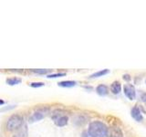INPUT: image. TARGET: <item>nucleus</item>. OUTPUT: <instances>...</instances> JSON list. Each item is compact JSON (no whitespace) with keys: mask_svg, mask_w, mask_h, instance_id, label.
Instances as JSON below:
<instances>
[{"mask_svg":"<svg viewBox=\"0 0 146 137\" xmlns=\"http://www.w3.org/2000/svg\"><path fill=\"white\" fill-rule=\"evenodd\" d=\"M89 135L90 137H108L109 128L100 121H94L89 125Z\"/></svg>","mask_w":146,"mask_h":137,"instance_id":"1","label":"nucleus"},{"mask_svg":"<svg viewBox=\"0 0 146 137\" xmlns=\"http://www.w3.org/2000/svg\"><path fill=\"white\" fill-rule=\"evenodd\" d=\"M24 121H23L22 116L18 115V114H13L8 118L7 122V129L9 132H13L15 130L19 129L23 125Z\"/></svg>","mask_w":146,"mask_h":137,"instance_id":"2","label":"nucleus"},{"mask_svg":"<svg viewBox=\"0 0 146 137\" xmlns=\"http://www.w3.org/2000/svg\"><path fill=\"white\" fill-rule=\"evenodd\" d=\"M53 120H54V122L55 124L59 126V127H62V126H65L68 124V117L67 115H63V114H59L55 112L54 115L52 116Z\"/></svg>","mask_w":146,"mask_h":137,"instance_id":"3","label":"nucleus"},{"mask_svg":"<svg viewBox=\"0 0 146 137\" xmlns=\"http://www.w3.org/2000/svg\"><path fill=\"white\" fill-rule=\"evenodd\" d=\"M123 92H124L126 97L131 100H133L136 98V90L133 85L131 84H126L123 87Z\"/></svg>","mask_w":146,"mask_h":137,"instance_id":"4","label":"nucleus"},{"mask_svg":"<svg viewBox=\"0 0 146 137\" xmlns=\"http://www.w3.org/2000/svg\"><path fill=\"white\" fill-rule=\"evenodd\" d=\"M48 112V109H41V110H38V111L35 112L29 117V122H38V121L42 120L43 118H45L46 114H47Z\"/></svg>","mask_w":146,"mask_h":137,"instance_id":"5","label":"nucleus"},{"mask_svg":"<svg viewBox=\"0 0 146 137\" xmlns=\"http://www.w3.org/2000/svg\"><path fill=\"white\" fill-rule=\"evenodd\" d=\"M131 117L134 119L136 122H143V113L141 112V109L138 106H134L133 108L131 109Z\"/></svg>","mask_w":146,"mask_h":137,"instance_id":"6","label":"nucleus"},{"mask_svg":"<svg viewBox=\"0 0 146 137\" xmlns=\"http://www.w3.org/2000/svg\"><path fill=\"white\" fill-rule=\"evenodd\" d=\"M109 137H123L122 131L121 130L120 127L114 126L111 127L109 131Z\"/></svg>","mask_w":146,"mask_h":137,"instance_id":"7","label":"nucleus"},{"mask_svg":"<svg viewBox=\"0 0 146 137\" xmlns=\"http://www.w3.org/2000/svg\"><path fill=\"white\" fill-rule=\"evenodd\" d=\"M96 91L100 96H106L109 92V89L106 85L104 84H100L97 88H96Z\"/></svg>","mask_w":146,"mask_h":137,"instance_id":"8","label":"nucleus"},{"mask_svg":"<svg viewBox=\"0 0 146 137\" xmlns=\"http://www.w3.org/2000/svg\"><path fill=\"white\" fill-rule=\"evenodd\" d=\"M111 90L114 94H119L121 90V85L119 81H114L111 85Z\"/></svg>","mask_w":146,"mask_h":137,"instance_id":"9","label":"nucleus"},{"mask_svg":"<svg viewBox=\"0 0 146 137\" xmlns=\"http://www.w3.org/2000/svg\"><path fill=\"white\" fill-rule=\"evenodd\" d=\"M77 82L74 80H64V81H60L58 82V86L60 87H64V88H70V87H74L76 85Z\"/></svg>","mask_w":146,"mask_h":137,"instance_id":"10","label":"nucleus"},{"mask_svg":"<svg viewBox=\"0 0 146 137\" xmlns=\"http://www.w3.org/2000/svg\"><path fill=\"white\" fill-rule=\"evenodd\" d=\"M110 72V70H108V68H105V70H99L97 72L93 73V74H91L90 76V79H94V78H99V77H102L104 75H107L108 73Z\"/></svg>","mask_w":146,"mask_h":137,"instance_id":"11","label":"nucleus"},{"mask_svg":"<svg viewBox=\"0 0 146 137\" xmlns=\"http://www.w3.org/2000/svg\"><path fill=\"white\" fill-rule=\"evenodd\" d=\"M21 81H22V80L20 78H16V77L15 78H8V79H7V83L10 86L19 84Z\"/></svg>","mask_w":146,"mask_h":137,"instance_id":"12","label":"nucleus"},{"mask_svg":"<svg viewBox=\"0 0 146 137\" xmlns=\"http://www.w3.org/2000/svg\"><path fill=\"white\" fill-rule=\"evenodd\" d=\"M27 126L23 124L19 128V132L15 135V137H27Z\"/></svg>","mask_w":146,"mask_h":137,"instance_id":"13","label":"nucleus"},{"mask_svg":"<svg viewBox=\"0 0 146 137\" xmlns=\"http://www.w3.org/2000/svg\"><path fill=\"white\" fill-rule=\"evenodd\" d=\"M51 70H46V68H43V70H33L32 71L36 73V74H47L48 72H49Z\"/></svg>","mask_w":146,"mask_h":137,"instance_id":"14","label":"nucleus"},{"mask_svg":"<svg viewBox=\"0 0 146 137\" xmlns=\"http://www.w3.org/2000/svg\"><path fill=\"white\" fill-rule=\"evenodd\" d=\"M66 73H55V74H48L47 77L48 78H50V79H52V78H58V77H63L65 76Z\"/></svg>","mask_w":146,"mask_h":137,"instance_id":"15","label":"nucleus"},{"mask_svg":"<svg viewBox=\"0 0 146 137\" xmlns=\"http://www.w3.org/2000/svg\"><path fill=\"white\" fill-rule=\"evenodd\" d=\"M45 84L43 82H32L30 83V86L33 87V88H39V87H43Z\"/></svg>","mask_w":146,"mask_h":137,"instance_id":"16","label":"nucleus"},{"mask_svg":"<svg viewBox=\"0 0 146 137\" xmlns=\"http://www.w3.org/2000/svg\"><path fill=\"white\" fill-rule=\"evenodd\" d=\"M141 102H146V92L141 93Z\"/></svg>","mask_w":146,"mask_h":137,"instance_id":"17","label":"nucleus"},{"mask_svg":"<svg viewBox=\"0 0 146 137\" xmlns=\"http://www.w3.org/2000/svg\"><path fill=\"white\" fill-rule=\"evenodd\" d=\"M123 80H125L127 81H129L131 80V76L129 74H125V75H123Z\"/></svg>","mask_w":146,"mask_h":137,"instance_id":"18","label":"nucleus"},{"mask_svg":"<svg viewBox=\"0 0 146 137\" xmlns=\"http://www.w3.org/2000/svg\"><path fill=\"white\" fill-rule=\"evenodd\" d=\"M5 103V102H4V100H1V99H0V105H3Z\"/></svg>","mask_w":146,"mask_h":137,"instance_id":"19","label":"nucleus"},{"mask_svg":"<svg viewBox=\"0 0 146 137\" xmlns=\"http://www.w3.org/2000/svg\"><path fill=\"white\" fill-rule=\"evenodd\" d=\"M145 82H146V81H145Z\"/></svg>","mask_w":146,"mask_h":137,"instance_id":"20","label":"nucleus"}]
</instances>
